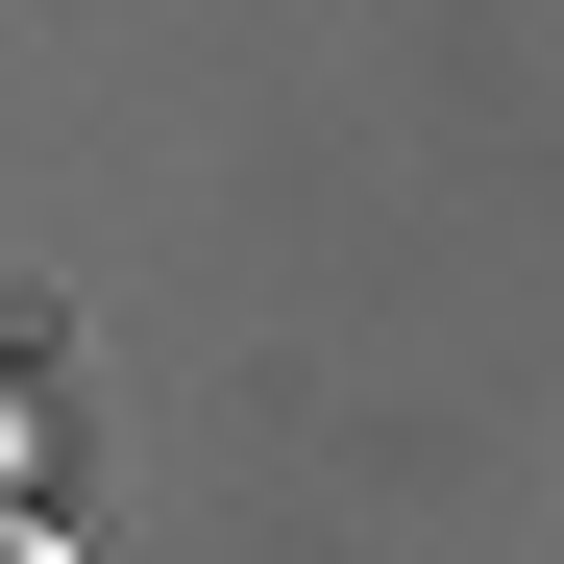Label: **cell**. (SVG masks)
I'll return each instance as SVG.
<instances>
[{
  "mask_svg": "<svg viewBox=\"0 0 564 564\" xmlns=\"http://www.w3.org/2000/svg\"><path fill=\"white\" fill-rule=\"evenodd\" d=\"M0 564H74V540H50V516H0Z\"/></svg>",
  "mask_w": 564,
  "mask_h": 564,
  "instance_id": "obj_1",
  "label": "cell"
}]
</instances>
